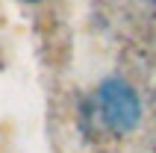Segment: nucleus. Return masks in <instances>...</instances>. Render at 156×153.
<instances>
[{
	"mask_svg": "<svg viewBox=\"0 0 156 153\" xmlns=\"http://www.w3.org/2000/svg\"><path fill=\"white\" fill-rule=\"evenodd\" d=\"M94 112L112 133H127L139 121V100L121 83H106L94 97Z\"/></svg>",
	"mask_w": 156,
	"mask_h": 153,
	"instance_id": "1",
	"label": "nucleus"
}]
</instances>
